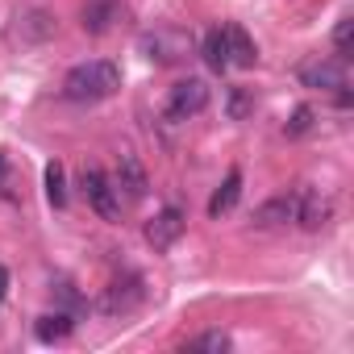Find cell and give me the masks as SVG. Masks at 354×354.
I'll use <instances>...</instances> for the list:
<instances>
[{"instance_id":"8fae6325","label":"cell","mask_w":354,"mask_h":354,"mask_svg":"<svg viewBox=\"0 0 354 354\" xmlns=\"http://www.w3.org/2000/svg\"><path fill=\"white\" fill-rule=\"evenodd\" d=\"M238 196H242V171H238V167H230V171H225V180H221V188H217V192H213V201H209V217H213V221H221L225 213H234Z\"/></svg>"},{"instance_id":"4fadbf2b","label":"cell","mask_w":354,"mask_h":354,"mask_svg":"<svg viewBox=\"0 0 354 354\" xmlns=\"http://www.w3.org/2000/svg\"><path fill=\"white\" fill-rule=\"evenodd\" d=\"M138 300H142V279H125V283L117 279V283L109 288V296H104V308H109V313H129Z\"/></svg>"},{"instance_id":"44dd1931","label":"cell","mask_w":354,"mask_h":354,"mask_svg":"<svg viewBox=\"0 0 354 354\" xmlns=\"http://www.w3.org/2000/svg\"><path fill=\"white\" fill-rule=\"evenodd\" d=\"M5 292H9V271L0 267V300H5Z\"/></svg>"},{"instance_id":"8992f818","label":"cell","mask_w":354,"mask_h":354,"mask_svg":"<svg viewBox=\"0 0 354 354\" xmlns=\"http://www.w3.org/2000/svg\"><path fill=\"white\" fill-rule=\"evenodd\" d=\"M142 50L146 59H158V63H175V59H184L192 50V38L180 34V30H154L142 38Z\"/></svg>"},{"instance_id":"7402d4cb","label":"cell","mask_w":354,"mask_h":354,"mask_svg":"<svg viewBox=\"0 0 354 354\" xmlns=\"http://www.w3.org/2000/svg\"><path fill=\"white\" fill-rule=\"evenodd\" d=\"M0 171H5V154H0Z\"/></svg>"},{"instance_id":"ac0fdd59","label":"cell","mask_w":354,"mask_h":354,"mask_svg":"<svg viewBox=\"0 0 354 354\" xmlns=\"http://www.w3.org/2000/svg\"><path fill=\"white\" fill-rule=\"evenodd\" d=\"M313 117H317V113H313L308 104H300V109L292 113V121L283 125V133H288V138H300V133H308V129H313Z\"/></svg>"},{"instance_id":"ffe728a7","label":"cell","mask_w":354,"mask_h":354,"mask_svg":"<svg viewBox=\"0 0 354 354\" xmlns=\"http://www.w3.org/2000/svg\"><path fill=\"white\" fill-rule=\"evenodd\" d=\"M246 109H250L246 88H234V96H230V117H234V121H242V117H246Z\"/></svg>"},{"instance_id":"9c48e42d","label":"cell","mask_w":354,"mask_h":354,"mask_svg":"<svg viewBox=\"0 0 354 354\" xmlns=\"http://www.w3.org/2000/svg\"><path fill=\"white\" fill-rule=\"evenodd\" d=\"M121 17V0H88L84 5V34L100 38L113 30V21Z\"/></svg>"},{"instance_id":"d6986e66","label":"cell","mask_w":354,"mask_h":354,"mask_svg":"<svg viewBox=\"0 0 354 354\" xmlns=\"http://www.w3.org/2000/svg\"><path fill=\"white\" fill-rule=\"evenodd\" d=\"M350 34H354V21H350V17H342V21H337V30H333V46H337V55H342V59L350 55Z\"/></svg>"},{"instance_id":"7a4b0ae2","label":"cell","mask_w":354,"mask_h":354,"mask_svg":"<svg viewBox=\"0 0 354 354\" xmlns=\"http://www.w3.org/2000/svg\"><path fill=\"white\" fill-rule=\"evenodd\" d=\"M84 196L104 221H121V192L113 188V180L100 167H84Z\"/></svg>"},{"instance_id":"7c38bea8","label":"cell","mask_w":354,"mask_h":354,"mask_svg":"<svg viewBox=\"0 0 354 354\" xmlns=\"http://www.w3.org/2000/svg\"><path fill=\"white\" fill-rule=\"evenodd\" d=\"M225 46H230V67H254L259 63V50L242 26H225Z\"/></svg>"},{"instance_id":"5b68a950","label":"cell","mask_w":354,"mask_h":354,"mask_svg":"<svg viewBox=\"0 0 354 354\" xmlns=\"http://www.w3.org/2000/svg\"><path fill=\"white\" fill-rule=\"evenodd\" d=\"M184 225H188V221H184V213H180V209H158V213L146 221V230H142V234H146V242H150L154 250H171L175 242L184 238Z\"/></svg>"},{"instance_id":"9a60e30c","label":"cell","mask_w":354,"mask_h":354,"mask_svg":"<svg viewBox=\"0 0 354 354\" xmlns=\"http://www.w3.org/2000/svg\"><path fill=\"white\" fill-rule=\"evenodd\" d=\"M71 313H46V317H38V325H34V333H38V342H63L67 333H71Z\"/></svg>"},{"instance_id":"ba28073f","label":"cell","mask_w":354,"mask_h":354,"mask_svg":"<svg viewBox=\"0 0 354 354\" xmlns=\"http://www.w3.org/2000/svg\"><path fill=\"white\" fill-rule=\"evenodd\" d=\"M125 188V196H146V188H150V180H146V167L138 162V154H129V150H121V158H117V192Z\"/></svg>"},{"instance_id":"52a82bcc","label":"cell","mask_w":354,"mask_h":354,"mask_svg":"<svg viewBox=\"0 0 354 354\" xmlns=\"http://www.w3.org/2000/svg\"><path fill=\"white\" fill-rule=\"evenodd\" d=\"M329 217H333L329 196H321L317 188H300V192H296V221H300L308 234L321 230V225H329Z\"/></svg>"},{"instance_id":"277c9868","label":"cell","mask_w":354,"mask_h":354,"mask_svg":"<svg viewBox=\"0 0 354 354\" xmlns=\"http://www.w3.org/2000/svg\"><path fill=\"white\" fill-rule=\"evenodd\" d=\"M300 84L317 92H346V63L342 59H313L300 67Z\"/></svg>"},{"instance_id":"6da1fadb","label":"cell","mask_w":354,"mask_h":354,"mask_svg":"<svg viewBox=\"0 0 354 354\" xmlns=\"http://www.w3.org/2000/svg\"><path fill=\"white\" fill-rule=\"evenodd\" d=\"M121 88V67L109 63V59H92V63H80L67 71L63 80V96L75 100V104H96L104 96H113Z\"/></svg>"},{"instance_id":"e0dca14e","label":"cell","mask_w":354,"mask_h":354,"mask_svg":"<svg viewBox=\"0 0 354 354\" xmlns=\"http://www.w3.org/2000/svg\"><path fill=\"white\" fill-rule=\"evenodd\" d=\"M46 201L55 209L67 205V175H63V162H46Z\"/></svg>"},{"instance_id":"2e32d148","label":"cell","mask_w":354,"mask_h":354,"mask_svg":"<svg viewBox=\"0 0 354 354\" xmlns=\"http://www.w3.org/2000/svg\"><path fill=\"white\" fill-rule=\"evenodd\" d=\"M184 350H192V354H225V350H230V333L209 329V333H201V337L184 342Z\"/></svg>"},{"instance_id":"3957f363","label":"cell","mask_w":354,"mask_h":354,"mask_svg":"<svg viewBox=\"0 0 354 354\" xmlns=\"http://www.w3.org/2000/svg\"><path fill=\"white\" fill-rule=\"evenodd\" d=\"M205 109H209V84L205 80L188 75V80H180L171 88V100H167V117L171 121H188V117H196Z\"/></svg>"},{"instance_id":"5bb4252c","label":"cell","mask_w":354,"mask_h":354,"mask_svg":"<svg viewBox=\"0 0 354 354\" xmlns=\"http://www.w3.org/2000/svg\"><path fill=\"white\" fill-rule=\"evenodd\" d=\"M201 55L209 63V71H225L230 67V46H225V26L221 30H209L205 42H201Z\"/></svg>"},{"instance_id":"30bf717a","label":"cell","mask_w":354,"mask_h":354,"mask_svg":"<svg viewBox=\"0 0 354 354\" xmlns=\"http://www.w3.org/2000/svg\"><path fill=\"white\" fill-rule=\"evenodd\" d=\"M288 221H296V196H275L254 209V230H279Z\"/></svg>"}]
</instances>
